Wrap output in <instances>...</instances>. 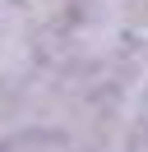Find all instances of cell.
<instances>
[{
  "label": "cell",
  "instance_id": "6da1fadb",
  "mask_svg": "<svg viewBox=\"0 0 148 152\" xmlns=\"http://www.w3.org/2000/svg\"><path fill=\"white\" fill-rule=\"evenodd\" d=\"M0 152H79L65 134H46V129H23V134H9L0 143Z\"/></svg>",
  "mask_w": 148,
  "mask_h": 152
},
{
  "label": "cell",
  "instance_id": "7a4b0ae2",
  "mask_svg": "<svg viewBox=\"0 0 148 152\" xmlns=\"http://www.w3.org/2000/svg\"><path fill=\"white\" fill-rule=\"evenodd\" d=\"M125 152H148V129H144V124H139V134H134V143H130Z\"/></svg>",
  "mask_w": 148,
  "mask_h": 152
},
{
  "label": "cell",
  "instance_id": "3957f363",
  "mask_svg": "<svg viewBox=\"0 0 148 152\" xmlns=\"http://www.w3.org/2000/svg\"><path fill=\"white\" fill-rule=\"evenodd\" d=\"M139 124L148 129V97H144V106H139Z\"/></svg>",
  "mask_w": 148,
  "mask_h": 152
}]
</instances>
